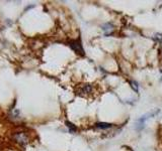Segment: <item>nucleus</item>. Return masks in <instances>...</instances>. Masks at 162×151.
Masks as SVG:
<instances>
[{"instance_id":"nucleus-1","label":"nucleus","mask_w":162,"mask_h":151,"mask_svg":"<svg viewBox=\"0 0 162 151\" xmlns=\"http://www.w3.org/2000/svg\"><path fill=\"white\" fill-rule=\"evenodd\" d=\"M69 46H70V48H72L75 52H77L78 54H81V56H83L84 54V50H83V48H82V44L79 39L70 41L69 42Z\"/></svg>"},{"instance_id":"nucleus-2","label":"nucleus","mask_w":162,"mask_h":151,"mask_svg":"<svg viewBox=\"0 0 162 151\" xmlns=\"http://www.w3.org/2000/svg\"><path fill=\"white\" fill-rule=\"evenodd\" d=\"M92 92V85L90 84H85V85H82L80 87L77 88L76 90V94L80 96H85V95H89Z\"/></svg>"},{"instance_id":"nucleus-3","label":"nucleus","mask_w":162,"mask_h":151,"mask_svg":"<svg viewBox=\"0 0 162 151\" xmlns=\"http://www.w3.org/2000/svg\"><path fill=\"white\" fill-rule=\"evenodd\" d=\"M14 139H15V141L17 142V143L21 144V145H26L28 142V136H26V134L23 133V132L16 133L15 135H14Z\"/></svg>"},{"instance_id":"nucleus-4","label":"nucleus","mask_w":162,"mask_h":151,"mask_svg":"<svg viewBox=\"0 0 162 151\" xmlns=\"http://www.w3.org/2000/svg\"><path fill=\"white\" fill-rule=\"evenodd\" d=\"M102 30H103L105 35H110V34L114 32V25H112L110 22L104 23L103 25H102Z\"/></svg>"},{"instance_id":"nucleus-5","label":"nucleus","mask_w":162,"mask_h":151,"mask_svg":"<svg viewBox=\"0 0 162 151\" xmlns=\"http://www.w3.org/2000/svg\"><path fill=\"white\" fill-rule=\"evenodd\" d=\"M112 126V125L110 123H105V122H99V123L96 124V127L99 128V129H108Z\"/></svg>"},{"instance_id":"nucleus-6","label":"nucleus","mask_w":162,"mask_h":151,"mask_svg":"<svg viewBox=\"0 0 162 151\" xmlns=\"http://www.w3.org/2000/svg\"><path fill=\"white\" fill-rule=\"evenodd\" d=\"M66 126L69 128V131H70L71 133H73V132H75V131H76V130H77L76 126H75L74 124L70 123V122H69V121H66Z\"/></svg>"},{"instance_id":"nucleus-7","label":"nucleus","mask_w":162,"mask_h":151,"mask_svg":"<svg viewBox=\"0 0 162 151\" xmlns=\"http://www.w3.org/2000/svg\"><path fill=\"white\" fill-rule=\"evenodd\" d=\"M154 39L156 40L157 42H162V34L161 33H156L154 35Z\"/></svg>"},{"instance_id":"nucleus-8","label":"nucleus","mask_w":162,"mask_h":151,"mask_svg":"<svg viewBox=\"0 0 162 151\" xmlns=\"http://www.w3.org/2000/svg\"><path fill=\"white\" fill-rule=\"evenodd\" d=\"M131 87L134 89L135 92H138V84H137L136 82H134V81L131 82Z\"/></svg>"},{"instance_id":"nucleus-9","label":"nucleus","mask_w":162,"mask_h":151,"mask_svg":"<svg viewBox=\"0 0 162 151\" xmlns=\"http://www.w3.org/2000/svg\"><path fill=\"white\" fill-rule=\"evenodd\" d=\"M18 114H19V113H18L17 110H14L13 113H11V116H12L13 118H16V116H18Z\"/></svg>"}]
</instances>
